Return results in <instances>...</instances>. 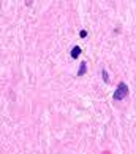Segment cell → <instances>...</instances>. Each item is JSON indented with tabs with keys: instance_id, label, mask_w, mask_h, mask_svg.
Wrapping results in <instances>:
<instances>
[{
	"instance_id": "obj_1",
	"label": "cell",
	"mask_w": 136,
	"mask_h": 154,
	"mask_svg": "<svg viewBox=\"0 0 136 154\" xmlns=\"http://www.w3.org/2000/svg\"><path fill=\"white\" fill-rule=\"evenodd\" d=\"M127 95H128V86H127L125 83H120V84L117 86L116 92H114V100H123Z\"/></svg>"
},
{
	"instance_id": "obj_2",
	"label": "cell",
	"mask_w": 136,
	"mask_h": 154,
	"mask_svg": "<svg viewBox=\"0 0 136 154\" xmlns=\"http://www.w3.org/2000/svg\"><path fill=\"white\" fill-rule=\"evenodd\" d=\"M81 52H82V51H81V48H79V46H75V48L71 49V59H78Z\"/></svg>"
},
{
	"instance_id": "obj_3",
	"label": "cell",
	"mask_w": 136,
	"mask_h": 154,
	"mask_svg": "<svg viewBox=\"0 0 136 154\" xmlns=\"http://www.w3.org/2000/svg\"><path fill=\"white\" fill-rule=\"evenodd\" d=\"M85 72H87V64H85V62H82V64H81V69L78 70V75L82 76V75H85Z\"/></svg>"
},
{
	"instance_id": "obj_4",
	"label": "cell",
	"mask_w": 136,
	"mask_h": 154,
	"mask_svg": "<svg viewBox=\"0 0 136 154\" xmlns=\"http://www.w3.org/2000/svg\"><path fill=\"white\" fill-rule=\"evenodd\" d=\"M101 76H103V79H105L106 83L109 81V78H108V72H106V70H103V72H101Z\"/></svg>"
},
{
	"instance_id": "obj_5",
	"label": "cell",
	"mask_w": 136,
	"mask_h": 154,
	"mask_svg": "<svg viewBox=\"0 0 136 154\" xmlns=\"http://www.w3.org/2000/svg\"><path fill=\"white\" fill-rule=\"evenodd\" d=\"M81 37L85 38V37H87V32H85V30H81Z\"/></svg>"
}]
</instances>
